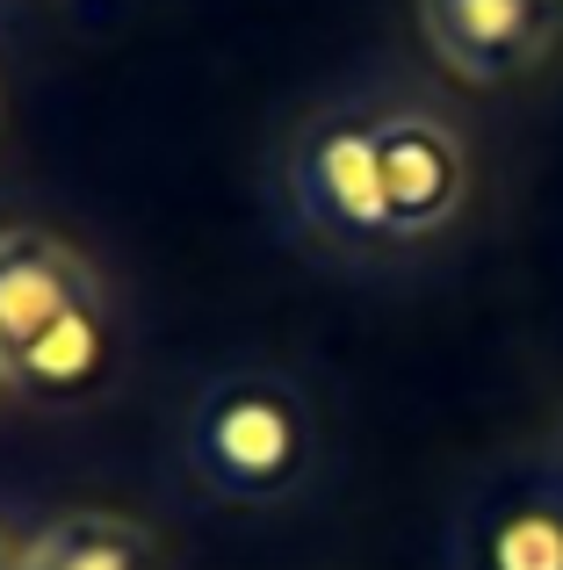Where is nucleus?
Returning a JSON list of instances; mask_svg holds the SVG:
<instances>
[{
  "label": "nucleus",
  "instance_id": "f257e3e1",
  "mask_svg": "<svg viewBox=\"0 0 563 570\" xmlns=\"http://www.w3.org/2000/svg\"><path fill=\"white\" fill-rule=\"evenodd\" d=\"M282 203L333 261H412L463 224L470 138L434 95L405 80L339 87L296 116L282 145Z\"/></svg>",
  "mask_w": 563,
  "mask_h": 570
},
{
  "label": "nucleus",
  "instance_id": "f03ea898",
  "mask_svg": "<svg viewBox=\"0 0 563 570\" xmlns=\"http://www.w3.org/2000/svg\"><path fill=\"white\" fill-rule=\"evenodd\" d=\"M109 368V282L72 238L0 224V376L29 397H80Z\"/></svg>",
  "mask_w": 563,
  "mask_h": 570
},
{
  "label": "nucleus",
  "instance_id": "7ed1b4c3",
  "mask_svg": "<svg viewBox=\"0 0 563 570\" xmlns=\"http://www.w3.org/2000/svg\"><path fill=\"white\" fill-rule=\"evenodd\" d=\"M181 455L210 499L282 505L318 476V412H310L304 383L275 376V368H231L196 390Z\"/></svg>",
  "mask_w": 563,
  "mask_h": 570
},
{
  "label": "nucleus",
  "instance_id": "20e7f679",
  "mask_svg": "<svg viewBox=\"0 0 563 570\" xmlns=\"http://www.w3.org/2000/svg\"><path fill=\"white\" fill-rule=\"evenodd\" d=\"M419 43L455 87L535 80L563 43V0H412Z\"/></svg>",
  "mask_w": 563,
  "mask_h": 570
},
{
  "label": "nucleus",
  "instance_id": "39448f33",
  "mask_svg": "<svg viewBox=\"0 0 563 570\" xmlns=\"http://www.w3.org/2000/svg\"><path fill=\"white\" fill-rule=\"evenodd\" d=\"M455 570H563V484L550 462H513L455 513Z\"/></svg>",
  "mask_w": 563,
  "mask_h": 570
},
{
  "label": "nucleus",
  "instance_id": "423d86ee",
  "mask_svg": "<svg viewBox=\"0 0 563 570\" xmlns=\"http://www.w3.org/2000/svg\"><path fill=\"white\" fill-rule=\"evenodd\" d=\"M14 570H159V542L130 513L80 505V513H58L51 528L29 534Z\"/></svg>",
  "mask_w": 563,
  "mask_h": 570
},
{
  "label": "nucleus",
  "instance_id": "0eeeda50",
  "mask_svg": "<svg viewBox=\"0 0 563 570\" xmlns=\"http://www.w3.org/2000/svg\"><path fill=\"white\" fill-rule=\"evenodd\" d=\"M550 470H556V484H563V426H556V448H550Z\"/></svg>",
  "mask_w": 563,
  "mask_h": 570
},
{
  "label": "nucleus",
  "instance_id": "6e6552de",
  "mask_svg": "<svg viewBox=\"0 0 563 570\" xmlns=\"http://www.w3.org/2000/svg\"><path fill=\"white\" fill-rule=\"evenodd\" d=\"M0 570H14V563H8V542H0Z\"/></svg>",
  "mask_w": 563,
  "mask_h": 570
},
{
  "label": "nucleus",
  "instance_id": "1a4fd4ad",
  "mask_svg": "<svg viewBox=\"0 0 563 570\" xmlns=\"http://www.w3.org/2000/svg\"><path fill=\"white\" fill-rule=\"evenodd\" d=\"M0 397H8V376H0Z\"/></svg>",
  "mask_w": 563,
  "mask_h": 570
}]
</instances>
